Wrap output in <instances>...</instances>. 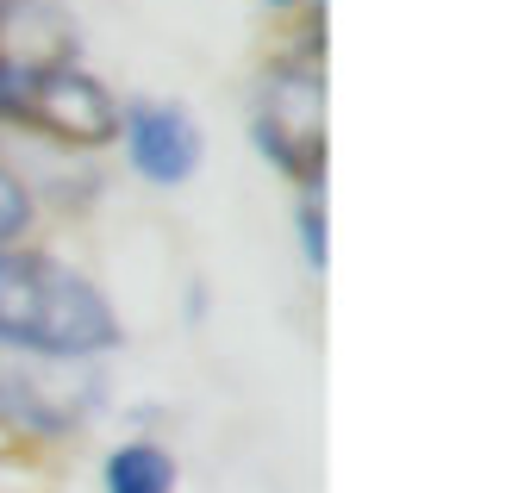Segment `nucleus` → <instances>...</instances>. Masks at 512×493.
<instances>
[{
  "label": "nucleus",
  "instance_id": "f257e3e1",
  "mask_svg": "<svg viewBox=\"0 0 512 493\" xmlns=\"http://www.w3.org/2000/svg\"><path fill=\"white\" fill-rule=\"evenodd\" d=\"M125 344L107 288L38 244H0V350L32 362H100Z\"/></svg>",
  "mask_w": 512,
  "mask_h": 493
},
{
  "label": "nucleus",
  "instance_id": "f03ea898",
  "mask_svg": "<svg viewBox=\"0 0 512 493\" xmlns=\"http://www.w3.org/2000/svg\"><path fill=\"white\" fill-rule=\"evenodd\" d=\"M250 144L300 194L325 188V57L319 19H306L300 44H281L250 88Z\"/></svg>",
  "mask_w": 512,
  "mask_h": 493
},
{
  "label": "nucleus",
  "instance_id": "7ed1b4c3",
  "mask_svg": "<svg viewBox=\"0 0 512 493\" xmlns=\"http://www.w3.org/2000/svg\"><path fill=\"white\" fill-rule=\"evenodd\" d=\"M119 157L144 188H188L207 163V132L200 119L182 107V100H163V94H138V100H119Z\"/></svg>",
  "mask_w": 512,
  "mask_h": 493
},
{
  "label": "nucleus",
  "instance_id": "20e7f679",
  "mask_svg": "<svg viewBox=\"0 0 512 493\" xmlns=\"http://www.w3.org/2000/svg\"><path fill=\"white\" fill-rule=\"evenodd\" d=\"M82 44H75L69 19L50 7V0H0V125L25 132V107H32V88L50 63H75Z\"/></svg>",
  "mask_w": 512,
  "mask_h": 493
},
{
  "label": "nucleus",
  "instance_id": "39448f33",
  "mask_svg": "<svg viewBox=\"0 0 512 493\" xmlns=\"http://www.w3.org/2000/svg\"><path fill=\"white\" fill-rule=\"evenodd\" d=\"M25 132L63 150H100L119 132V100L82 57L50 63L32 88V107H25Z\"/></svg>",
  "mask_w": 512,
  "mask_h": 493
},
{
  "label": "nucleus",
  "instance_id": "423d86ee",
  "mask_svg": "<svg viewBox=\"0 0 512 493\" xmlns=\"http://www.w3.org/2000/svg\"><path fill=\"white\" fill-rule=\"evenodd\" d=\"M100 493H182V462L157 437H125L100 456Z\"/></svg>",
  "mask_w": 512,
  "mask_h": 493
},
{
  "label": "nucleus",
  "instance_id": "0eeeda50",
  "mask_svg": "<svg viewBox=\"0 0 512 493\" xmlns=\"http://www.w3.org/2000/svg\"><path fill=\"white\" fill-rule=\"evenodd\" d=\"M38 225V194L13 163H0V244H25Z\"/></svg>",
  "mask_w": 512,
  "mask_h": 493
},
{
  "label": "nucleus",
  "instance_id": "6e6552de",
  "mask_svg": "<svg viewBox=\"0 0 512 493\" xmlns=\"http://www.w3.org/2000/svg\"><path fill=\"white\" fill-rule=\"evenodd\" d=\"M0 425H19V431H63L57 412H44V406L25 394L19 381H7V375H0Z\"/></svg>",
  "mask_w": 512,
  "mask_h": 493
},
{
  "label": "nucleus",
  "instance_id": "1a4fd4ad",
  "mask_svg": "<svg viewBox=\"0 0 512 493\" xmlns=\"http://www.w3.org/2000/svg\"><path fill=\"white\" fill-rule=\"evenodd\" d=\"M294 231H300V256L306 269H325V194H300V213H294Z\"/></svg>",
  "mask_w": 512,
  "mask_h": 493
},
{
  "label": "nucleus",
  "instance_id": "9d476101",
  "mask_svg": "<svg viewBox=\"0 0 512 493\" xmlns=\"http://www.w3.org/2000/svg\"><path fill=\"white\" fill-rule=\"evenodd\" d=\"M269 7H275V13H306V19H313L319 0H269Z\"/></svg>",
  "mask_w": 512,
  "mask_h": 493
}]
</instances>
